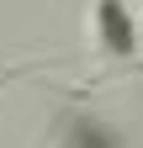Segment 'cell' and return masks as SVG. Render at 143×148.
Here are the masks:
<instances>
[{"label":"cell","mask_w":143,"mask_h":148,"mask_svg":"<svg viewBox=\"0 0 143 148\" xmlns=\"http://www.w3.org/2000/svg\"><path fill=\"white\" fill-rule=\"evenodd\" d=\"M90 42H96V58L106 64H138V16L127 0H96V11H90Z\"/></svg>","instance_id":"1"}]
</instances>
